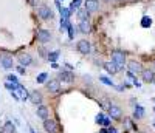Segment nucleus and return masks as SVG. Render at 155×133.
Returning a JSON list of instances; mask_svg holds the SVG:
<instances>
[{
    "instance_id": "f257e3e1",
    "label": "nucleus",
    "mask_w": 155,
    "mask_h": 133,
    "mask_svg": "<svg viewBox=\"0 0 155 133\" xmlns=\"http://www.w3.org/2000/svg\"><path fill=\"white\" fill-rule=\"evenodd\" d=\"M112 62L118 66V71L124 70V65H126V56L123 51H113L112 53Z\"/></svg>"
},
{
    "instance_id": "f03ea898",
    "label": "nucleus",
    "mask_w": 155,
    "mask_h": 133,
    "mask_svg": "<svg viewBox=\"0 0 155 133\" xmlns=\"http://www.w3.org/2000/svg\"><path fill=\"white\" fill-rule=\"evenodd\" d=\"M76 48H78V51H79L81 54H90V51H92V45H90V42L87 41V39H82V41L78 42Z\"/></svg>"
},
{
    "instance_id": "7ed1b4c3",
    "label": "nucleus",
    "mask_w": 155,
    "mask_h": 133,
    "mask_svg": "<svg viewBox=\"0 0 155 133\" xmlns=\"http://www.w3.org/2000/svg\"><path fill=\"white\" fill-rule=\"evenodd\" d=\"M37 14H39V17H41L42 20H51V19H53V11H51L48 6H45V5L39 6Z\"/></svg>"
},
{
    "instance_id": "20e7f679",
    "label": "nucleus",
    "mask_w": 155,
    "mask_h": 133,
    "mask_svg": "<svg viewBox=\"0 0 155 133\" xmlns=\"http://www.w3.org/2000/svg\"><path fill=\"white\" fill-rule=\"evenodd\" d=\"M44 130L47 133H56L58 131V122L54 119H50V118L44 119Z\"/></svg>"
},
{
    "instance_id": "39448f33",
    "label": "nucleus",
    "mask_w": 155,
    "mask_h": 133,
    "mask_svg": "<svg viewBox=\"0 0 155 133\" xmlns=\"http://www.w3.org/2000/svg\"><path fill=\"white\" fill-rule=\"evenodd\" d=\"M37 41L42 42V44L50 42V41H51V33H50L48 30H45V28H41V30L37 31Z\"/></svg>"
},
{
    "instance_id": "423d86ee",
    "label": "nucleus",
    "mask_w": 155,
    "mask_h": 133,
    "mask_svg": "<svg viewBox=\"0 0 155 133\" xmlns=\"http://www.w3.org/2000/svg\"><path fill=\"white\" fill-rule=\"evenodd\" d=\"M0 65H2L5 70H11L12 66H14V60H12V57H9L6 54H0Z\"/></svg>"
},
{
    "instance_id": "0eeeda50",
    "label": "nucleus",
    "mask_w": 155,
    "mask_h": 133,
    "mask_svg": "<svg viewBox=\"0 0 155 133\" xmlns=\"http://www.w3.org/2000/svg\"><path fill=\"white\" fill-rule=\"evenodd\" d=\"M84 8L90 12H95L99 8V0H85L84 2Z\"/></svg>"
},
{
    "instance_id": "6e6552de",
    "label": "nucleus",
    "mask_w": 155,
    "mask_h": 133,
    "mask_svg": "<svg viewBox=\"0 0 155 133\" xmlns=\"http://www.w3.org/2000/svg\"><path fill=\"white\" fill-rule=\"evenodd\" d=\"M59 77L62 79V82H67V84H71L74 81V74L71 71H67V70H62L59 73Z\"/></svg>"
},
{
    "instance_id": "1a4fd4ad",
    "label": "nucleus",
    "mask_w": 155,
    "mask_h": 133,
    "mask_svg": "<svg viewBox=\"0 0 155 133\" xmlns=\"http://www.w3.org/2000/svg\"><path fill=\"white\" fill-rule=\"evenodd\" d=\"M17 60H19L20 65H25V66L33 63V57L28 54V53H22V54H19V56H17Z\"/></svg>"
},
{
    "instance_id": "9d476101",
    "label": "nucleus",
    "mask_w": 155,
    "mask_h": 133,
    "mask_svg": "<svg viewBox=\"0 0 155 133\" xmlns=\"http://www.w3.org/2000/svg\"><path fill=\"white\" fill-rule=\"evenodd\" d=\"M47 90H48L50 93H58V91L61 90L59 81H56V79H51V81H48V82H47Z\"/></svg>"
},
{
    "instance_id": "9b49d317",
    "label": "nucleus",
    "mask_w": 155,
    "mask_h": 133,
    "mask_svg": "<svg viewBox=\"0 0 155 133\" xmlns=\"http://www.w3.org/2000/svg\"><path fill=\"white\" fill-rule=\"evenodd\" d=\"M141 77H143V82L152 84L155 81V73L152 70H143V71H141Z\"/></svg>"
},
{
    "instance_id": "f8f14e48",
    "label": "nucleus",
    "mask_w": 155,
    "mask_h": 133,
    "mask_svg": "<svg viewBox=\"0 0 155 133\" xmlns=\"http://www.w3.org/2000/svg\"><path fill=\"white\" fill-rule=\"evenodd\" d=\"M109 115H110L113 119H118V118H121L123 110L118 107V105H109Z\"/></svg>"
},
{
    "instance_id": "ddd939ff",
    "label": "nucleus",
    "mask_w": 155,
    "mask_h": 133,
    "mask_svg": "<svg viewBox=\"0 0 155 133\" xmlns=\"http://www.w3.org/2000/svg\"><path fill=\"white\" fill-rule=\"evenodd\" d=\"M36 115H37V118H41V119H47L48 116H50V110L45 107V105H39L37 107V112H36Z\"/></svg>"
},
{
    "instance_id": "4468645a",
    "label": "nucleus",
    "mask_w": 155,
    "mask_h": 133,
    "mask_svg": "<svg viewBox=\"0 0 155 133\" xmlns=\"http://www.w3.org/2000/svg\"><path fill=\"white\" fill-rule=\"evenodd\" d=\"M30 101H31L33 104H36V105H41V104H42V95L36 90V91H33L31 95H30Z\"/></svg>"
},
{
    "instance_id": "2eb2a0df",
    "label": "nucleus",
    "mask_w": 155,
    "mask_h": 133,
    "mask_svg": "<svg viewBox=\"0 0 155 133\" xmlns=\"http://www.w3.org/2000/svg\"><path fill=\"white\" fill-rule=\"evenodd\" d=\"M129 71H132L134 74H138V73L143 71V66H141V63H138V62H130L129 63Z\"/></svg>"
},
{
    "instance_id": "dca6fc26",
    "label": "nucleus",
    "mask_w": 155,
    "mask_h": 133,
    "mask_svg": "<svg viewBox=\"0 0 155 133\" xmlns=\"http://www.w3.org/2000/svg\"><path fill=\"white\" fill-rule=\"evenodd\" d=\"M104 68H106V71H107L109 74H115V73H118V66H116L113 62H107V63H104Z\"/></svg>"
},
{
    "instance_id": "f3484780",
    "label": "nucleus",
    "mask_w": 155,
    "mask_h": 133,
    "mask_svg": "<svg viewBox=\"0 0 155 133\" xmlns=\"http://www.w3.org/2000/svg\"><path fill=\"white\" fill-rule=\"evenodd\" d=\"M143 116H144V109L141 107L140 104H137V105H135V110H134V118H135V119H141Z\"/></svg>"
},
{
    "instance_id": "a211bd4d",
    "label": "nucleus",
    "mask_w": 155,
    "mask_h": 133,
    "mask_svg": "<svg viewBox=\"0 0 155 133\" xmlns=\"http://www.w3.org/2000/svg\"><path fill=\"white\" fill-rule=\"evenodd\" d=\"M79 31L84 33V34L90 33V23H88V20H81V23H79Z\"/></svg>"
},
{
    "instance_id": "6ab92c4d",
    "label": "nucleus",
    "mask_w": 155,
    "mask_h": 133,
    "mask_svg": "<svg viewBox=\"0 0 155 133\" xmlns=\"http://www.w3.org/2000/svg\"><path fill=\"white\" fill-rule=\"evenodd\" d=\"M78 17H79L81 20H88V17H90V11H87L85 8H84V9H79V11H78Z\"/></svg>"
},
{
    "instance_id": "aec40b11",
    "label": "nucleus",
    "mask_w": 155,
    "mask_h": 133,
    "mask_svg": "<svg viewBox=\"0 0 155 133\" xmlns=\"http://www.w3.org/2000/svg\"><path fill=\"white\" fill-rule=\"evenodd\" d=\"M3 133H17V131H16V127H14V124L8 121V122L5 124V127H3Z\"/></svg>"
},
{
    "instance_id": "412c9836",
    "label": "nucleus",
    "mask_w": 155,
    "mask_h": 133,
    "mask_svg": "<svg viewBox=\"0 0 155 133\" xmlns=\"http://www.w3.org/2000/svg\"><path fill=\"white\" fill-rule=\"evenodd\" d=\"M150 25H152V19L149 16H143V19H141V26H143V28H149Z\"/></svg>"
},
{
    "instance_id": "4be33fe9",
    "label": "nucleus",
    "mask_w": 155,
    "mask_h": 133,
    "mask_svg": "<svg viewBox=\"0 0 155 133\" xmlns=\"http://www.w3.org/2000/svg\"><path fill=\"white\" fill-rule=\"evenodd\" d=\"M47 77H48V74L47 73H41L37 77H36V81H37V84H44L45 81H47Z\"/></svg>"
},
{
    "instance_id": "5701e85b",
    "label": "nucleus",
    "mask_w": 155,
    "mask_h": 133,
    "mask_svg": "<svg viewBox=\"0 0 155 133\" xmlns=\"http://www.w3.org/2000/svg\"><path fill=\"white\" fill-rule=\"evenodd\" d=\"M99 81H101L102 84H106V85H109V87H113V82L110 81V79H109L107 76H99Z\"/></svg>"
},
{
    "instance_id": "b1692460",
    "label": "nucleus",
    "mask_w": 155,
    "mask_h": 133,
    "mask_svg": "<svg viewBox=\"0 0 155 133\" xmlns=\"http://www.w3.org/2000/svg\"><path fill=\"white\" fill-rule=\"evenodd\" d=\"M61 14H62V17H65V19H70V16H71V9L62 8V9H61Z\"/></svg>"
},
{
    "instance_id": "393cba45",
    "label": "nucleus",
    "mask_w": 155,
    "mask_h": 133,
    "mask_svg": "<svg viewBox=\"0 0 155 133\" xmlns=\"http://www.w3.org/2000/svg\"><path fill=\"white\" fill-rule=\"evenodd\" d=\"M47 57H48V60H51V62H56V59L59 57V51H53V53H51V54H48Z\"/></svg>"
},
{
    "instance_id": "a878e982",
    "label": "nucleus",
    "mask_w": 155,
    "mask_h": 133,
    "mask_svg": "<svg viewBox=\"0 0 155 133\" xmlns=\"http://www.w3.org/2000/svg\"><path fill=\"white\" fill-rule=\"evenodd\" d=\"M81 3H82V0H73L71 2V5H70V9L73 11V9H78L81 6Z\"/></svg>"
},
{
    "instance_id": "bb28decb",
    "label": "nucleus",
    "mask_w": 155,
    "mask_h": 133,
    "mask_svg": "<svg viewBox=\"0 0 155 133\" xmlns=\"http://www.w3.org/2000/svg\"><path fill=\"white\" fill-rule=\"evenodd\" d=\"M67 30H68V36H70V39H74V28H73V25H71V23L67 26Z\"/></svg>"
},
{
    "instance_id": "cd10ccee",
    "label": "nucleus",
    "mask_w": 155,
    "mask_h": 133,
    "mask_svg": "<svg viewBox=\"0 0 155 133\" xmlns=\"http://www.w3.org/2000/svg\"><path fill=\"white\" fill-rule=\"evenodd\" d=\"M8 77V81L9 82H12V84H19V81L16 79V76H12V74H9V76H6Z\"/></svg>"
},
{
    "instance_id": "c85d7f7f",
    "label": "nucleus",
    "mask_w": 155,
    "mask_h": 133,
    "mask_svg": "<svg viewBox=\"0 0 155 133\" xmlns=\"http://www.w3.org/2000/svg\"><path fill=\"white\" fill-rule=\"evenodd\" d=\"M104 113H99L98 116H96V122H99V124H102V121H104Z\"/></svg>"
},
{
    "instance_id": "c756f323",
    "label": "nucleus",
    "mask_w": 155,
    "mask_h": 133,
    "mask_svg": "<svg viewBox=\"0 0 155 133\" xmlns=\"http://www.w3.org/2000/svg\"><path fill=\"white\" fill-rule=\"evenodd\" d=\"M27 2H28V3L31 5V6H36V5L39 3V0H27Z\"/></svg>"
},
{
    "instance_id": "7c9ffc66",
    "label": "nucleus",
    "mask_w": 155,
    "mask_h": 133,
    "mask_svg": "<svg viewBox=\"0 0 155 133\" xmlns=\"http://www.w3.org/2000/svg\"><path fill=\"white\" fill-rule=\"evenodd\" d=\"M102 125L109 127V125H110V121H109V119H104V121H102Z\"/></svg>"
},
{
    "instance_id": "2f4dec72",
    "label": "nucleus",
    "mask_w": 155,
    "mask_h": 133,
    "mask_svg": "<svg viewBox=\"0 0 155 133\" xmlns=\"http://www.w3.org/2000/svg\"><path fill=\"white\" fill-rule=\"evenodd\" d=\"M17 70H19V73H20V74H23V73H25V68H23V66H17Z\"/></svg>"
},
{
    "instance_id": "473e14b6",
    "label": "nucleus",
    "mask_w": 155,
    "mask_h": 133,
    "mask_svg": "<svg viewBox=\"0 0 155 133\" xmlns=\"http://www.w3.org/2000/svg\"><path fill=\"white\" fill-rule=\"evenodd\" d=\"M107 133H116V130L112 128V127H109V128H107Z\"/></svg>"
},
{
    "instance_id": "72a5a7b5",
    "label": "nucleus",
    "mask_w": 155,
    "mask_h": 133,
    "mask_svg": "<svg viewBox=\"0 0 155 133\" xmlns=\"http://www.w3.org/2000/svg\"><path fill=\"white\" fill-rule=\"evenodd\" d=\"M124 87H126V85H118L116 88H118V91H124Z\"/></svg>"
},
{
    "instance_id": "f704fd0d",
    "label": "nucleus",
    "mask_w": 155,
    "mask_h": 133,
    "mask_svg": "<svg viewBox=\"0 0 155 133\" xmlns=\"http://www.w3.org/2000/svg\"><path fill=\"white\" fill-rule=\"evenodd\" d=\"M41 56H42V57H47V54H45V50H42V48H41Z\"/></svg>"
},
{
    "instance_id": "c9c22d12",
    "label": "nucleus",
    "mask_w": 155,
    "mask_h": 133,
    "mask_svg": "<svg viewBox=\"0 0 155 133\" xmlns=\"http://www.w3.org/2000/svg\"><path fill=\"white\" fill-rule=\"evenodd\" d=\"M116 2H123V0H116Z\"/></svg>"
},
{
    "instance_id": "e433bc0d",
    "label": "nucleus",
    "mask_w": 155,
    "mask_h": 133,
    "mask_svg": "<svg viewBox=\"0 0 155 133\" xmlns=\"http://www.w3.org/2000/svg\"><path fill=\"white\" fill-rule=\"evenodd\" d=\"M152 125H153V128H155V122H153V124H152Z\"/></svg>"
},
{
    "instance_id": "4c0bfd02",
    "label": "nucleus",
    "mask_w": 155,
    "mask_h": 133,
    "mask_svg": "<svg viewBox=\"0 0 155 133\" xmlns=\"http://www.w3.org/2000/svg\"><path fill=\"white\" fill-rule=\"evenodd\" d=\"M153 113H155V109H153Z\"/></svg>"
}]
</instances>
